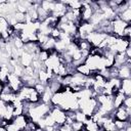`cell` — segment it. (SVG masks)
<instances>
[{"instance_id": "1", "label": "cell", "mask_w": 131, "mask_h": 131, "mask_svg": "<svg viewBox=\"0 0 131 131\" xmlns=\"http://www.w3.org/2000/svg\"><path fill=\"white\" fill-rule=\"evenodd\" d=\"M130 114L131 108H126L123 105H121L113 111V118L114 120L119 121H130Z\"/></svg>"}, {"instance_id": "2", "label": "cell", "mask_w": 131, "mask_h": 131, "mask_svg": "<svg viewBox=\"0 0 131 131\" xmlns=\"http://www.w3.org/2000/svg\"><path fill=\"white\" fill-rule=\"evenodd\" d=\"M7 84L9 85V87L12 89V91L14 93L18 92V90L24 86L23 80L20 77L14 75L13 73H9L8 77H7Z\"/></svg>"}, {"instance_id": "3", "label": "cell", "mask_w": 131, "mask_h": 131, "mask_svg": "<svg viewBox=\"0 0 131 131\" xmlns=\"http://www.w3.org/2000/svg\"><path fill=\"white\" fill-rule=\"evenodd\" d=\"M49 115H50L51 118L53 119L55 125L60 126V125H62V124L66 123V119H67L66 113H64V111L60 110L59 107H57V106H53V108L50 111Z\"/></svg>"}, {"instance_id": "4", "label": "cell", "mask_w": 131, "mask_h": 131, "mask_svg": "<svg viewBox=\"0 0 131 131\" xmlns=\"http://www.w3.org/2000/svg\"><path fill=\"white\" fill-rule=\"evenodd\" d=\"M106 34L101 33V32H97V31H93L92 33H90L86 40L89 41V43L92 45V47H98L99 44L106 38Z\"/></svg>"}, {"instance_id": "5", "label": "cell", "mask_w": 131, "mask_h": 131, "mask_svg": "<svg viewBox=\"0 0 131 131\" xmlns=\"http://www.w3.org/2000/svg\"><path fill=\"white\" fill-rule=\"evenodd\" d=\"M128 24H126L125 21H123L121 18H119V16L117 15L113 20H112V27H113V34L115 36H117L118 38H122V33L124 31V29L126 28Z\"/></svg>"}, {"instance_id": "6", "label": "cell", "mask_w": 131, "mask_h": 131, "mask_svg": "<svg viewBox=\"0 0 131 131\" xmlns=\"http://www.w3.org/2000/svg\"><path fill=\"white\" fill-rule=\"evenodd\" d=\"M130 76H131V66L123 64L118 69V78L120 80L130 79Z\"/></svg>"}, {"instance_id": "7", "label": "cell", "mask_w": 131, "mask_h": 131, "mask_svg": "<svg viewBox=\"0 0 131 131\" xmlns=\"http://www.w3.org/2000/svg\"><path fill=\"white\" fill-rule=\"evenodd\" d=\"M119 92L125 94L126 96H130L131 95V79L121 80V85H120Z\"/></svg>"}, {"instance_id": "8", "label": "cell", "mask_w": 131, "mask_h": 131, "mask_svg": "<svg viewBox=\"0 0 131 131\" xmlns=\"http://www.w3.org/2000/svg\"><path fill=\"white\" fill-rule=\"evenodd\" d=\"M11 122L17 127V129H18L19 131H23L24 128L26 127L27 123H28V120H27V117H26V116L21 115V116L14 117V118L11 120Z\"/></svg>"}, {"instance_id": "9", "label": "cell", "mask_w": 131, "mask_h": 131, "mask_svg": "<svg viewBox=\"0 0 131 131\" xmlns=\"http://www.w3.org/2000/svg\"><path fill=\"white\" fill-rule=\"evenodd\" d=\"M32 62H33V55L26 51H23V53L19 57V63L24 68H26V67H30L32 64Z\"/></svg>"}, {"instance_id": "10", "label": "cell", "mask_w": 131, "mask_h": 131, "mask_svg": "<svg viewBox=\"0 0 131 131\" xmlns=\"http://www.w3.org/2000/svg\"><path fill=\"white\" fill-rule=\"evenodd\" d=\"M76 72L81 74L82 76L84 77H91L93 76V72L88 68V66H86L85 63H82V64H79L78 67H76Z\"/></svg>"}, {"instance_id": "11", "label": "cell", "mask_w": 131, "mask_h": 131, "mask_svg": "<svg viewBox=\"0 0 131 131\" xmlns=\"http://www.w3.org/2000/svg\"><path fill=\"white\" fill-rule=\"evenodd\" d=\"M125 97H126V95L121 93V92H118L115 95H113V106H114V108H117V107L121 106L123 104V101H124Z\"/></svg>"}, {"instance_id": "12", "label": "cell", "mask_w": 131, "mask_h": 131, "mask_svg": "<svg viewBox=\"0 0 131 131\" xmlns=\"http://www.w3.org/2000/svg\"><path fill=\"white\" fill-rule=\"evenodd\" d=\"M99 126L97 123L93 122L90 118H87V120L84 122V129H86L87 131H98L99 130Z\"/></svg>"}, {"instance_id": "13", "label": "cell", "mask_w": 131, "mask_h": 131, "mask_svg": "<svg viewBox=\"0 0 131 131\" xmlns=\"http://www.w3.org/2000/svg\"><path fill=\"white\" fill-rule=\"evenodd\" d=\"M92 45L89 43V41H87L86 39H81L79 44H78V49L81 50L82 52H87L89 53V51L91 50Z\"/></svg>"}, {"instance_id": "14", "label": "cell", "mask_w": 131, "mask_h": 131, "mask_svg": "<svg viewBox=\"0 0 131 131\" xmlns=\"http://www.w3.org/2000/svg\"><path fill=\"white\" fill-rule=\"evenodd\" d=\"M118 16H119V18H121L126 24H130V21H131V7H129L127 9H125L124 11L120 12L118 14Z\"/></svg>"}, {"instance_id": "15", "label": "cell", "mask_w": 131, "mask_h": 131, "mask_svg": "<svg viewBox=\"0 0 131 131\" xmlns=\"http://www.w3.org/2000/svg\"><path fill=\"white\" fill-rule=\"evenodd\" d=\"M52 95H53V93L47 87L46 90L41 94V102H43V103H50V100H51Z\"/></svg>"}, {"instance_id": "16", "label": "cell", "mask_w": 131, "mask_h": 131, "mask_svg": "<svg viewBox=\"0 0 131 131\" xmlns=\"http://www.w3.org/2000/svg\"><path fill=\"white\" fill-rule=\"evenodd\" d=\"M115 128L116 130H123L127 127H130V121H119V120H114Z\"/></svg>"}, {"instance_id": "17", "label": "cell", "mask_w": 131, "mask_h": 131, "mask_svg": "<svg viewBox=\"0 0 131 131\" xmlns=\"http://www.w3.org/2000/svg\"><path fill=\"white\" fill-rule=\"evenodd\" d=\"M50 56V52L48 50H44V49H41L37 55V58L39 61H41L42 63H44Z\"/></svg>"}, {"instance_id": "18", "label": "cell", "mask_w": 131, "mask_h": 131, "mask_svg": "<svg viewBox=\"0 0 131 131\" xmlns=\"http://www.w3.org/2000/svg\"><path fill=\"white\" fill-rule=\"evenodd\" d=\"M86 120H87V117L80 110H78V111L75 112V121L80 122V123H84Z\"/></svg>"}, {"instance_id": "19", "label": "cell", "mask_w": 131, "mask_h": 131, "mask_svg": "<svg viewBox=\"0 0 131 131\" xmlns=\"http://www.w3.org/2000/svg\"><path fill=\"white\" fill-rule=\"evenodd\" d=\"M16 23H26V13H21V12H18L16 11L14 14H13Z\"/></svg>"}, {"instance_id": "20", "label": "cell", "mask_w": 131, "mask_h": 131, "mask_svg": "<svg viewBox=\"0 0 131 131\" xmlns=\"http://www.w3.org/2000/svg\"><path fill=\"white\" fill-rule=\"evenodd\" d=\"M46 88H47V86L45 85V84H43V83H40V82H38L35 86H34V89L41 95L45 90H46Z\"/></svg>"}, {"instance_id": "21", "label": "cell", "mask_w": 131, "mask_h": 131, "mask_svg": "<svg viewBox=\"0 0 131 131\" xmlns=\"http://www.w3.org/2000/svg\"><path fill=\"white\" fill-rule=\"evenodd\" d=\"M131 37V25L128 24L126 26V28L124 29L123 33H122V38H125V39H130Z\"/></svg>"}, {"instance_id": "22", "label": "cell", "mask_w": 131, "mask_h": 131, "mask_svg": "<svg viewBox=\"0 0 131 131\" xmlns=\"http://www.w3.org/2000/svg\"><path fill=\"white\" fill-rule=\"evenodd\" d=\"M60 33H61V31H60L58 28H53V29L51 30V32H50L49 37L53 38L54 40H58V39H59V36H60Z\"/></svg>"}, {"instance_id": "23", "label": "cell", "mask_w": 131, "mask_h": 131, "mask_svg": "<svg viewBox=\"0 0 131 131\" xmlns=\"http://www.w3.org/2000/svg\"><path fill=\"white\" fill-rule=\"evenodd\" d=\"M73 131H81L83 128H84V123H80V122H77V121H74L71 125Z\"/></svg>"}, {"instance_id": "24", "label": "cell", "mask_w": 131, "mask_h": 131, "mask_svg": "<svg viewBox=\"0 0 131 131\" xmlns=\"http://www.w3.org/2000/svg\"><path fill=\"white\" fill-rule=\"evenodd\" d=\"M122 105L124 107H126V108H131V97L130 96H126Z\"/></svg>"}, {"instance_id": "25", "label": "cell", "mask_w": 131, "mask_h": 131, "mask_svg": "<svg viewBox=\"0 0 131 131\" xmlns=\"http://www.w3.org/2000/svg\"><path fill=\"white\" fill-rule=\"evenodd\" d=\"M58 131H73L71 125H68V124H62L59 126L58 128Z\"/></svg>"}, {"instance_id": "26", "label": "cell", "mask_w": 131, "mask_h": 131, "mask_svg": "<svg viewBox=\"0 0 131 131\" xmlns=\"http://www.w3.org/2000/svg\"><path fill=\"white\" fill-rule=\"evenodd\" d=\"M125 55L127 56V58H131V46H129L125 51H124Z\"/></svg>"}, {"instance_id": "27", "label": "cell", "mask_w": 131, "mask_h": 131, "mask_svg": "<svg viewBox=\"0 0 131 131\" xmlns=\"http://www.w3.org/2000/svg\"><path fill=\"white\" fill-rule=\"evenodd\" d=\"M120 131H131V127H127V128H125L123 130H120Z\"/></svg>"}, {"instance_id": "28", "label": "cell", "mask_w": 131, "mask_h": 131, "mask_svg": "<svg viewBox=\"0 0 131 131\" xmlns=\"http://www.w3.org/2000/svg\"><path fill=\"white\" fill-rule=\"evenodd\" d=\"M2 88H3V84L0 82V94L2 93Z\"/></svg>"}, {"instance_id": "29", "label": "cell", "mask_w": 131, "mask_h": 131, "mask_svg": "<svg viewBox=\"0 0 131 131\" xmlns=\"http://www.w3.org/2000/svg\"><path fill=\"white\" fill-rule=\"evenodd\" d=\"M3 119V117H2V115H1V113H0V120H2Z\"/></svg>"}, {"instance_id": "30", "label": "cell", "mask_w": 131, "mask_h": 131, "mask_svg": "<svg viewBox=\"0 0 131 131\" xmlns=\"http://www.w3.org/2000/svg\"><path fill=\"white\" fill-rule=\"evenodd\" d=\"M81 131H87V130H86V129H84V128H83V129H82V130H81Z\"/></svg>"}, {"instance_id": "31", "label": "cell", "mask_w": 131, "mask_h": 131, "mask_svg": "<svg viewBox=\"0 0 131 131\" xmlns=\"http://www.w3.org/2000/svg\"><path fill=\"white\" fill-rule=\"evenodd\" d=\"M113 131H119V130H116V129H115V130H113Z\"/></svg>"}, {"instance_id": "32", "label": "cell", "mask_w": 131, "mask_h": 131, "mask_svg": "<svg viewBox=\"0 0 131 131\" xmlns=\"http://www.w3.org/2000/svg\"><path fill=\"white\" fill-rule=\"evenodd\" d=\"M0 67H1V64H0Z\"/></svg>"}]
</instances>
